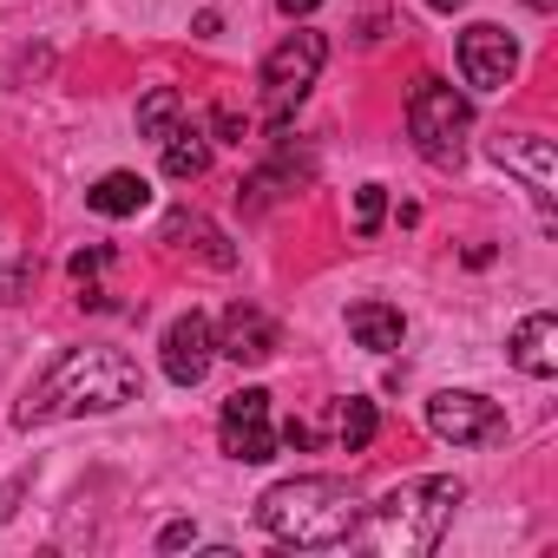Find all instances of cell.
<instances>
[{"label":"cell","instance_id":"1","mask_svg":"<svg viewBox=\"0 0 558 558\" xmlns=\"http://www.w3.org/2000/svg\"><path fill=\"white\" fill-rule=\"evenodd\" d=\"M125 401H138V362L132 355H119V349H66L27 388L14 421L34 427V421H60V414H112Z\"/></svg>","mask_w":558,"mask_h":558},{"label":"cell","instance_id":"2","mask_svg":"<svg viewBox=\"0 0 558 558\" xmlns=\"http://www.w3.org/2000/svg\"><path fill=\"white\" fill-rule=\"evenodd\" d=\"M256 519L269 538L283 545H303V551H323V545H349L355 525H362V499L349 480H329V473H303V480H283L256 499Z\"/></svg>","mask_w":558,"mask_h":558},{"label":"cell","instance_id":"3","mask_svg":"<svg viewBox=\"0 0 558 558\" xmlns=\"http://www.w3.org/2000/svg\"><path fill=\"white\" fill-rule=\"evenodd\" d=\"M460 499H466V486H460V480H447V473L401 480L395 493H381V506H375V519H368L362 545H368V551H381V558H421V551H434V545H440V532L453 525Z\"/></svg>","mask_w":558,"mask_h":558},{"label":"cell","instance_id":"4","mask_svg":"<svg viewBox=\"0 0 558 558\" xmlns=\"http://www.w3.org/2000/svg\"><path fill=\"white\" fill-rule=\"evenodd\" d=\"M466 125H473V106L447 80H421L408 93V132H414V145H421L427 165H460Z\"/></svg>","mask_w":558,"mask_h":558},{"label":"cell","instance_id":"5","mask_svg":"<svg viewBox=\"0 0 558 558\" xmlns=\"http://www.w3.org/2000/svg\"><path fill=\"white\" fill-rule=\"evenodd\" d=\"M427 427H434L440 440H453V447H493V440H506V414H499L486 395H473V388L434 395V401H427Z\"/></svg>","mask_w":558,"mask_h":558},{"label":"cell","instance_id":"6","mask_svg":"<svg viewBox=\"0 0 558 558\" xmlns=\"http://www.w3.org/2000/svg\"><path fill=\"white\" fill-rule=\"evenodd\" d=\"M323 60H329V40H323V34H290L283 47L263 60V86H269V112H276V119H283V112L316 86Z\"/></svg>","mask_w":558,"mask_h":558},{"label":"cell","instance_id":"7","mask_svg":"<svg viewBox=\"0 0 558 558\" xmlns=\"http://www.w3.org/2000/svg\"><path fill=\"white\" fill-rule=\"evenodd\" d=\"M217 440H223V453H230V460H243V466H263V460H276V434H269V395H263V388H236V395L223 401Z\"/></svg>","mask_w":558,"mask_h":558},{"label":"cell","instance_id":"8","mask_svg":"<svg viewBox=\"0 0 558 558\" xmlns=\"http://www.w3.org/2000/svg\"><path fill=\"white\" fill-rule=\"evenodd\" d=\"M460 73H466V86H480V93L512 86V73H519V47H512V34L493 27V21L466 27V34H460Z\"/></svg>","mask_w":558,"mask_h":558},{"label":"cell","instance_id":"9","mask_svg":"<svg viewBox=\"0 0 558 558\" xmlns=\"http://www.w3.org/2000/svg\"><path fill=\"white\" fill-rule=\"evenodd\" d=\"M210 355H217L210 323H204L197 310H184V316L165 329V375H171L178 388H197V381L210 375Z\"/></svg>","mask_w":558,"mask_h":558},{"label":"cell","instance_id":"10","mask_svg":"<svg viewBox=\"0 0 558 558\" xmlns=\"http://www.w3.org/2000/svg\"><path fill=\"white\" fill-rule=\"evenodd\" d=\"M217 349L230 355V362H269L276 349H283V336H276V323L256 310V303H230L223 310V336H217Z\"/></svg>","mask_w":558,"mask_h":558},{"label":"cell","instance_id":"11","mask_svg":"<svg viewBox=\"0 0 558 558\" xmlns=\"http://www.w3.org/2000/svg\"><path fill=\"white\" fill-rule=\"evenodd\" d=\"M506 355H512V368H519V375L551 381V375H558V316H551V310H532V316L512 329Z\"/></svg>","mask_w":558,"mask_h":558},{"label":"cell","instance_id":"12","mask_svg":"<svg viewBox=\"0 0 558 558\" xmlns=\"http://www.w3.org/2000/svg\"><path fill=\"white\" fill-rule=\"evenodd\" d=\"M486 151H493L506 171H525V184H532L538 197H551V184H558V165H551V138H532V132H499Z\"/></svg>","mask_w":558,"mask_h":558},{"label":"cell","instance_id":"13","mask_svg":"<svg viewBox=\"0 0 558 558\" xmlns=\"http://www.w3.org/2000/svg\"><path fill=\"white\" fill-rule=\"evenodd\" d=\"M165 243H171V250H197V256H204V263H217V269H230V263H236L230 236H223L210 217H197V210H171V217H165Z\"/></svg>","mask_w":558,"mask_h":558},{"label":"cell","instance_id":"14","mask_svg":"<svg viewBox=\"0 0 558 558\" xmlns=\"http://www.w3.org/2000/svg\"><path fill=\"white\" fill-rule=\"evenodd\" d=\"M86 204H93L99 217H138V210L151 204V184H145L138 171H106V178L86 191Z\"/></svg>","mask_w":558,"mask_h":558},{"label":"cell","instance_id":"15","mask_svg":"<svg viewBox=\"0 0 558 558\" xmlns=\"http://www.w3.org/2000/svg\"><path fill=\"white\" fill-rule=\"evenodd\" d=\"M349 336H355L362 349L388 355V349H401L408 323H401V310H388V303H355V310H349Z\"/></svg>","mask_w":558,"mask_h":558},{"label":"cell","instance_id":"16","mask_svg":"<svg viewBox=\"0 0 558 558\" xmlns=\"http://www.w3.org/2000/svg\"><path fill=\"white\" fill-rule=\"evenodd\" d=\"M165 171L184 184V178H204L210 171V145H204V132H191V125H171L165 132Z\"/></svg>","mask_w":558,"mask_h":558},{"label":"cell","instance_id":"17","mask_svg":"<svg viewBox=\"0 0 558 558\" xmlns=\"http://www.w3.org/2000/svg\"><path fill=\"white\" fill-rule=\"evenodd\" d=\"M375 401H362V395H349V401H336V440L349 447V453H362L368 440H375Z\"/></svg>","mask_w":558,"mask_h":558},{"label":"cell","instance_id":"18","mask_svg":"<svg viewBox=\"0 0 558 558\" xmlns=\"http://www.w3.org/2000/svg\"><path fill=\"white\" fill-rule=\"evenodd\" d=\"M171 125H178V93L171 86H151L138 99V138H165Z\"/></svg>","mask_w":558,"mask_h":558},{"label":"cell","instance_id":"19","mask_svg":"<svg viewBox=\"0 0 558 558\" xmlns=\"http://www.w3.org/2000/svg\"><path fill=\"white\" fill-rule=\"evenodd\" d=\"M381 210H388V197H381V184H362V191H355V230L368 236V230L381 223Z\"/></svg>","mask_w":558,"mask_h":558},{"label":"cell","instance_id":"20","mask_svg":"<svg viewBox=\"0 0 558 558\" xmlns=\"http://www.w3.org/2000/svg\"><path fill=\"white\" fill-rule=\"evenodd\" d=\"M34 290V263H14V269H0V303H21Z\"/></svg>","mask_w":558,"mask_h":558},{"label":"cell","instance_id":"21","mask_svg":"<svg viewBox=\"0 0 558 558\" xmlns=\"http://www.w3.org/2000/svg\"><path fill=\"white\" fill-rule=\"evenodd\" d=\"M106 256H112V250H80V256L66 263V269H73V283H86V276H99V269H106Z\"/></svg>","mask_w":558,"mask_h":558},{"label":"cell","instance_id":"22","mask_svg":"<svg viewBox=\"0 0 558 558\" xmlns=\"http://www.w3.org/2000/svg\"><path fill=\"white\" fill-rule=\"evenodd\" d=\"M191 538H197V525H191V519H178V525H165V538H158V545H165V551H178V545H191Z\"/></svg>","mask_w":558,"mask_h":558},{"label":"cell","instance_id":"23","mask_svg":"<svg viewBox=\"0 0 558 558\" xmlns=\"http://www.w3.org/2000/svg\"><path fill=\"white\" fill-rule=\"evenodd\" d=\"M276 8H283V14L296 21V14H316V8H323V0H276Z\"/></svg>","mask_w":558,"mask_h":558},{"label":"cell","instance_id":"24","mask_svg":"<svg viewBox=\"0 0 558 558\" xmlns=\"http://www.w3.org/2000/svg\"><path fill=\"white\" fill-rule=\"evenodd\" d=\"M427 8H434V14H453V8H466V0H427Z\"/></svg>","mask_w":558,"mask_h":558},{"label":"cell","instance_id":"25","mask_svg":"<svg viewBox=\"0 0 558 558\" xmlns=\"http://www.w3.org/2000/svg\"><path fill=\"white\" fill-rule=\"evenodd\" d=\"M525 8H532V14H551V8H558V0H525Z\"/></svg>","mask_w":558,"mask_h":558}]
</instances>
